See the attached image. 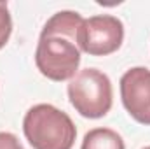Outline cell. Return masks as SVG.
<instances>
[{"mask_svg": "<svg viewBox=\"0 0 150 149\" xmlns=\"http://www.w3.org/2000/svg\"><path fill=\"white\" fill-rule=\"evenodd\" d=\"M82 21L75 11H59L44 25L35 51V63L44 77L58 82L75 77L80 65L77 37Z\"/></svg>", "mask_w": 150, "mask_h": 149, "instance_id": "cell-1", "label": "cell"}, {"mask_svg": "<svg viewBox=\"0 0 150 149\" xmlns=\"http://www.w3.org/2000/svg\"><path fill=\"white\" fill-rule=\"evenodd\" d=\"M23 132L33 149H72L77 137L70 116L51 104H37L28 109Z\"/></svg>", "mask_w": 150, "mask_h": 149, "instance_id": "cell-2", "label": "cell"}, {"mask_svg": "<svg viewBox=\"0 0 150 149\" xmlns=\"http://www.w3.org/2000/svg\"><path fill=\"white\" fill-rule=\"evenodd\" d=\"M68 98L80 116L98 119L112 109L113 91L110 77L98 69H84L68 82Z\"/></svg>", "mask_w": 150, "mask_h": 149, "instance_id": "cell-3", "label": "cell"}, {"mask_svg": "<svg viewBox=\"0 0 150 149\" xmlns=\"http://www.w3.org/2000/svg\"><path fill=\"white\" fill-rule=\"evenodd\" d=\"M124 40V25L110 14L93 16L82 21L77 46L91 56H107L115 53Z\"/></svg>", "mask_w": 150, "mask_h": 149, "instance_id": "cell-4", "label": "cell"}, {"mask_svg": "<svg viewBox=\"0 0 150 149\" xmlns=\"http://www.w3.org/2000/svg\"><path fill=\"white\" fill-rule=\"evenodd\" d=\"M120 98L133 119L150 125V70L133 67L120 77Z\"/></svg>", "mask_w": 150, "mask_h": 149, "instance_id": "cell-5", "label": "cell"}, {"mask_svg": "<svg viewBox=\"0 0 150 149\" xmlns=\"http://www.w3.org/2000/svg\"><path fill=\"white\" fill-rule=\"evenodd\" d=\"M80 149H126L122 137L110 128H94L84 135Z\"/></svg>", "mask_w": 150, "mask_h": 149, "instance_id": "cell-6", "label": "cell"}, {"mask_svg": "<svg viewBox=\"0 0 150 149\" xmlns=\"http://www.w3.org/2000/svg\"><path fill=\"white\" fill-rule=\"evenodd\" d=\"M12 34V18L7 7V2H0V49L7 44Z\"/></svg>", "mask_w": 150, "mask_h": 149, "instance_id": "cell-7", "label": "cell"}, {"mask_svg": "<svg viewBox=\"0 0 150 149\" xmlns=\"http://www.w3.org/2000/svg\"><path fill=\"white\" fill-rule=\"evenodd\" d=\"M0 149H25V148L14 133L0 132Z\"/></svg>", "mask_w": 150, "mask_h": 149, "instance_id": "cell-8", "label": "cell"}, {"mask_svg": "<svg viewBox=\"0 0 150 149\" xmlns=\"http://www.w3.org/2000/svg\"><path fill=\"white\" fill-rule=\"evenodd\" d=\"M143 149H150V146H147V148H143Z\"/></svg>", "mask_w": 150, "mask_h": 149, "instance_id": "cell-9", "label": "cell"}]
</instances>
